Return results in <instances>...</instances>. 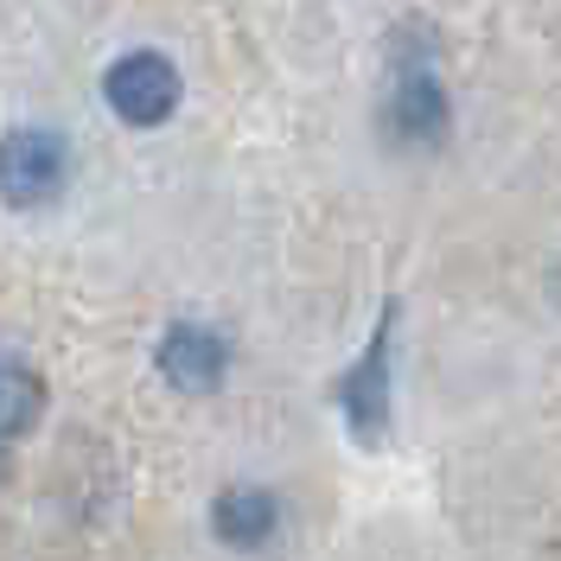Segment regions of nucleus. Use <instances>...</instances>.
<instances>
[{"label": "nucleus", "mask_w": 561, "mask_h": 561, "mask_svg": "<svg viewBox=\"0 0 561 561\" xmlns=\"http://www.w3.org/2000/svg\"><path fill=\"white\" fill-rule=\"evenodd\" d=\"M179 96H185V83H179L173 58H160V51H128L103 70V103L128 128H160L179 108Z\"/></svg>", "instance_id": "nucleus-1"}, {"label": "nucleus", "mask_w": 561, "mask_h": 561, "mask_svg": "<svg viewBox=\"0 0 561 561\" xmlns=\"http://www.w3.org/2000/svg\"><path fill=\"white\" fill-rule=\"evenodd\" d=\"M65 185H70L65 135H51V128H13V135L0 140V192H7V205H20V210L51 205Z\"/></svg>", "instance_id": "nucleus-2"}, {"label": "nucleus", "mask_w": 561, "mask_h": 561, "mask_svg": "<svg viewBox=\"0 0 561 561\" xmlns=\"http://www.w3.org/2000/svg\"><path fill=\"white\" fill-rule=\"evenodd\" d=\"M389 345H396V300L383 307V319H377V332H370L364 357L339 377V409H345L351 434H357L364 447L383 440L389 409H396V389H389Z\"/></svg>", "instance_id": "nucleus-3"}, {"label": "nucleus", "mask_w": 561, "mask_h": 561, "mask_svg": "<svg viewBox=\"0 0 561 561\" xmlns=\"http://www.w3.org/2000/svg\"><path fill=\"white\" fill-rule=\"evenodd\" d=\"M447 122H454V108H447L440 77H434L427 65H402L396 70L389 103H383V128L389 135L409 140V147H434V140L447 135Z\"/></svg>", "instance_id": "nucleus-4"}, {"label": "nucleus", "mask_w": 561, "mask_h": 561, "mask_svg": "<svg viewBox=\"0 0 561 561\" xmlns=\"http://www.w3.org/2000/svg\"><path fill=\"white\" fill-rule=\"evenodd\" d=\"M153 364H160V377H167L179 396H210V389L224 383V370H230V345H224L210 325L179 319V325H167Z\"/></svg>", "instance_id": "nucleus-5"}, {"label": "nucleus", "mask_w": 561, "mask_h": 561, "mask_svg": "<svg viewBox=\"0 0 561 561\" xmlns=\"http://www.w3.org/2000/svg\"><path fill=\"white\" fill-rule=\"evenodd\" d=\"M280 529V497L262 485H230L210 504V536L224 549H268Z\"/></svg>", "instance_id": "nucleus-6"}, {"label": "nucleus", "mask_w": 561, "mask_h": 561, "mask_svg": "<svg viewBox=\"0 0 561 561\" xmlns=\"http://www.w3.org/2000/svg\"><path fill=\"white\" fill-rule=\"evenodd\" d=\"M45 409V389H38L33 370H20V364H0V440H13V434H26Z\"/></svg>", "instance_id": "nucleus-7"}]
</instances>
